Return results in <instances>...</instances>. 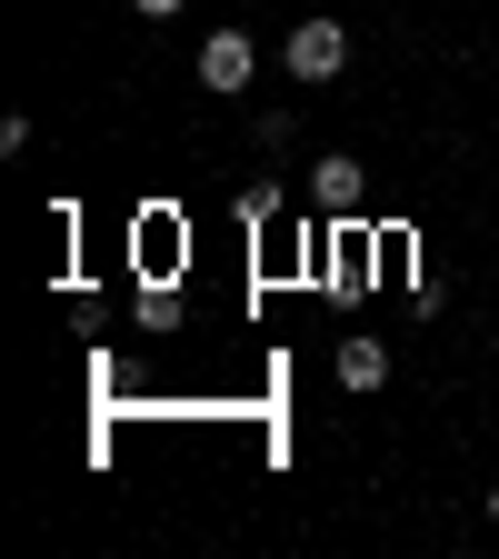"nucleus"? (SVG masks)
Instances as JSON below:
<instances>
[{"mask_svg": "<svg viewBox=\"0 0 499 559\" xmlns=\"http://www.w3.org/2000/svg\"><path fill=\"white\" fill-rule=\"evenodd\" d=\"M250 70H260V40H250V31H210V40H200V91L230 100V91H250Z\"/></svg>", "mask_w": 499, "mask_h": 559, "instance_id": "obj_2", "label": "nucleus"}, {"mask_svg": "<svg viewBox=\"0 0 499 559\" xmlns=\"http://www.w3.org/2000/svg\"><path fill=\"white\" fill-rule=\"evenodd\" d=\"M489 520H499V479H489Z\"/></svg>", "mask_w": 499, "mask_h": 559, "instance_id": "obj_6", "label": "nucleus"}, {"mask_svg": "<svg viewBox=\"0 0 499 559\" xmlns=\"http://www.w3.org/2000/svg\"><path fill=\"white\" fill-rule=\"evenodd\" d=\"M190 11V0H140V21H180Z\"/></svg>", "mask_w": 499, "mask_h": 559, "instance_id": "obj_5", "label": "nucleus"}, {"mask_svg": "<svg viewBox=\"0 0 499 559\" xmlns=\"http://www.w3.org/2000/svg\"><path fill=\"white\" fill-rule=\"evenodd\" d=\"M330 370H340V390H360V400H370V390H390V340H380V330H349Z\"/></svg>", "mask_w": 499, "mask_h": 559, "instance_id": "obj_3", "label": "nucleus"}, {"mask_svg": "<svg viewBox=\"0 0 499 559\" xmlns=\"http://www.w3.org/2000/svg\"><path fill=\"white\" fill-rule=\"evenodd\" d=\"M280 70H290L300 91L340 81V70H349V31H340L330 11H300V21H290V40H280Z\"/></svg>", "mask_w": 499, "mask_h": 559, "instance_id": "obj_1", "label": "nucleus"}, {"mask_svg": "<svg viewBox=\"0 0 499 559\" xmlns=\"http://www.w3.org/2000/svg\"><path fill=\"white\" fill-rule=\"evenodd\" d=\"M310 200H320V210H360V160H349V151H330V160L310 170Z\"/></svg>", "mask_w": 499, "mask_h": 559, "instance_id": "obj_4", "label": "nucleus"}]
</instances>
